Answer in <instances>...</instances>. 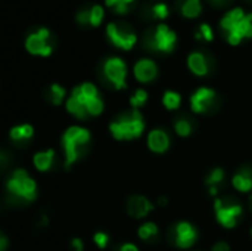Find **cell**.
I'll use <instances>...</instances> for the list:
<instances>
[{"label": "cell", "mask_w": 252, "mask_h": 251, "mask_svg": "<svg viewBox=\"0 0 252 251\" xmlns=\"http://www.w3.org/2000/svg\"><path fill=\"white\" fill-rule=\"evenodd\" d=\"M216 92L210 87H199L190 96V108L196 114L210 112L216 105Z\"/></svg>", "instance_id": "ba28073f"}, {"label": "cell", "mask_w": 252, "mask_h": 251, "mask_svg": "<svg viewBox=\"0 0 252 251\" xmlns=\"http://www.w3.org/2000/svg\"><path fill=\"white\" fill-rule=\"evenodd\" d=\"M71 246H72V249L75 251H83V241L80 238H74Z\"/></svg>", "instance_id": "e575fe53"}, {"label": "cell", "mask_w": 252, "mask_h": 251, "mask_svg": "<svg viewBox=\"0 0 252 251\" xmlns=\"http://www.w3.org/2000/svg\"><path fill=\"white\" fill-rule=\"evenodd\" d=\"M214 210H216V216H217L219 223L227 229L235 228L238 225L242 213H244L242 206L230 197L217 198L214 203Z\"/></svg>", "instance_id": "277c9868"}, {"label": "cell", "mask_w": 252, "mask_h": 251, "mask_svg": "<svg viewBox=\"0 0 252 251\" xmlns=\"http://www.w3.org/2000/svg\"><path fill=\"white\" fill-rule=\"evenodd\" d=\"M103 7L99 6V4H94L92 9H90V25L93 27H99L103 21Z\"/></svg>", "instance_id": "f1b7e54d"}, {"label": "cell", "mask_w": 252, "mask_h": 251, "mask_svg": "<svg viewBox=\"0 0 252 251\" xmlns=\"http://www.w3.org/2000/svg\"><path fill=\"white\" fill-rule=\"evenodd\" d=\"M245 16H247V13L244 12L242 7H235V9H232L230 12H227V13L221 18L220 27H221L226 33H229V31H232V30H233Z\"/></svg>", "instance_id": "e0dca14e"}, {"label": "cell", "mask_w": 252, "mask_h": 251, "mask_svg": "<svg viewBox=\"0 0 252 251\" xmlns=\"http://www.w3.org/2000/svg\"><path fill=\"white\" fill-rule=\"evenodd\" d=\"M55 161V151L53 149H46L40 151L32 157V164L38 172H47L52 169Z\"/></svg>", "instance_id": "ac0fdd59"}, {"label": "cell", "mask_w": 252, "mask_h": 251, "mask_svg": "<svg viewBox=\"0 0 252 251\" xmlns=\"http://www.w3.org/2000/svg\"><path fill=\"white\" fill-rule=\"evenodd\" d=\"M152 210H154V204L146 197L142 195H133L127 203V213L134 219L146 217L148 213Z\"/></svg>", "instance_id": "7c38bea8"}, {"label": "cell", "mask_w": 252, "mask_h": 251, "mask_svg": "<svg viewBox=\"0 0 252 251\" xmlns=\"http://www.w3.org/2000/svg\"><path fill=\"white\" fill-rule=\"evenodd\" d=\"M162 104L167 109L170 111H174L180 107L182 104V96L177 93V92H173V90H167L162 96Z\"/></svg>", "instance_id": "603a6c76"}, {"label": "cell", "mask_w": 252, "mask_h": 251, "mask_svg": "<svg viewBox=\"0 0 252 251\" xmlns=\"http://www.w3.org/2000/svg\"><path fill=\"white\" fill-rule=\"evenodd\" d=\"M137 235L142 241H149L158 235V226L154 222H146L137 229Z\"/></svg>", "instance_id": "7402d4cb"}, {"label": "cell", "mask_w": 252, "mask_h": 251, "mask_svg": "<svg viewBox=\"0 0 252 251\" xmlns=\"http://www.w3.org/2000/svg\"><path fill=\"white\" fill-rule=\"evenodd\" d=\"M86 109H87L89 117H97V115H100L102 111H103V101H102V98L97 96V98L90 99L86 104Z\"/></svg>", "instance_id": "484cf974"}, {"label": "cell", "mask_w": 252, "mask_h": 251, "mask_svg": "<svg viewBox=\"0 0 252 251\" xmlns=\"http://www.w3.org/2000/svg\"><path fill=\"white\" fill-rule=\"evenodd\" d=\"M123 1H124V3H126V4H130V3H133V1H134V0H123Z\"/></svg>", "instance_id": "ab89813d"}, {"label": "cell", "mask_w": 252, "mask_h": 251, "mask_svg": "<svg viewBox=\"0 0 252 251\" xmlns=\"http://www.w3.org/2000/svg\"><path fill=\"white\" fill-rule=\"evenodd\" d=\"M148 101V92L143 89H137L134 92V95L130 98V104L133 107V109H139L140 107H143Z\"/></svg>", "instance_id": "83f0119b"}, {"label": "cell", "mask_w": 252, "mask_h": 251, "mask_svg": "<svg viewBox=\"0 0 252 251\" xmlns=\"http://www.w3.org/2000/svg\"><path fill=\"white\" fill-rule=\"evenodd\" d=\"M251 201H252V197H251Z\"/></svg>", "instance_id": "b9f144b4"}, {"label": "cell", "mask_w": 252, "mask_h": 251, "mask_svg": "<svg viewBox=\"0 0 252 251\" xmlns=\"http://www.w3.org/2000/svg\"><path fill=\"white\" fill-rule=\"evenodd\" d=\"M65 95H66V92L62 86H59V84L50 86V102L53 105H61L65 99Z\"/></svg>", "instance_id": "4316f807"}, {"label": "cell", "mask_w": 252, "mask_h": 251, "mask_svg": "<svg viewBox=\"0 0 252 251\" xmlns=\"http://www.w3.org/2000/svg\"><path fill=\"white\" fill-rule=\"evenodd\" d=\"M134 77L140 83H151L158 75V67L152 59H140L134 64L133 68Z\"/></svg>", "instance_id": "8fae6325"}, {"label": "cell", "mask_w": 252, "mask_h": 251, "mask_svg": "<svg viewBox=\"0 0 252 251\" xmlns=\"http://www.w3.org/2000/svg\"><path fill=\"white\" fill-rule=\"evenodd\" d=\"M201 10V0H186L182 6V13L186 18H198Z\"/></svg>", "instance_id": "44dd1931"}, {"label": "cell", "mask_w": 252, "mask_h": 251, "mask_svg": "<svg viewBox=\"0 0 252 251\" xmlns=\"http://www.w3.org/2000/svg\"><path fill=\"white\" fill-rule=\"evenodd\" d=\"M211 251H230V247H229V244H226V243H217Z\"/></svg>", "instance_id": "836d02e7"}, {"label": "cell", "mask_w": 252, "mask_h": 251, "mask_svg": "<svg viewBox=\"0 0 252 251\" xmlns=\"http://www.w3.org/2000/svg\"><path fill=\"white\" fill-rule=\"evenodd\" d=\"M198 240L196 228L189 222H179L173 229V241L179 249H190Z\"/></svg>", "instance_id": "9c48e42d"}, {"label": "cell", "mask_w": 252, "mask_h": 251, "mask_svg": "<svg viewBox=\"0 0 252 251\" xmlns=\"http://www.w3.org/2000/svg\"><path fill=\"white\" fill-rule=\"evenodd\" d=\"M49 30L47 28H38L35 33H31L27 40H25V49L31 53V55H37V56H50L52 53V46L47 43L49 40Z\"/></svg>", "instance_id": "8992f818"}, {"label": "cell", "mask_w": 252, "mask_h": 251, "mask_svg": "<svg viewBox=\"0 0 252 251\" xmlns=\"http://www.w3.org/2000/svg\"><path fill=\"white\" fill-rule=\"evenodd\" d=\"M251 235H252V229H251Z\"/></svg>", "instance_id": "60d3db41"}, {"label": "cell", "mask_w": 252, "mask_h": 251, "mask_svg": "<svg viewBox=\"0 0 252 251\" xmlns=\"http://www.w3.org/2000/svg\"><path fill=\"white\" fill-rule=\"evenodd\" d=\"M34 135V129L31 124H19V126H15L10 129L9 132V136L12 141L15 142H22V141H28L31 139Z\"/></svg>", "instance_id": "ffe728a7"}, {"label": "cell", "mask_w": 252, "mask_h": 251, "mask_svg": "<svg viewBox=\"0 0 252 251\" xmlns=\"http://www.w3.org/2000/svg\"><path fill=\"white\" fill-rule=\"evenodd\" d=\"M192 130H193V127H192V123H190L189 118H179V120H176V123H174V132L179 136L188 138L192 133Z\"/></svg>", "instance_id": "cb8c5ba5"}, {"label": "cell", "mask_w": 252, "mask_h": 251, "mask_svg": "<svg viewBox=\"0 0 252 251\" xmlns=\"http://www.w3.org/2000/svg\"><path fill=\"white\" fill-rule=\"evenodd\" d=\"M109 132L117 141H133L142 136L145 132L143 115L139 109H133L130 114H126L109 124Z\"/></svg>", "instance_id": "7a4b0ae2"}, {"label": "cell", "mask_w": 252, "mask_h": 251, "mask_svg": "<svg viewBox=\"0 0 252 251\" xmlns=\"http://www.w3.org/2000/svg\"><path fill=\"white\" fill-rule=\"evenodd\" d=\"M93 241L96 243V246H97L100 250H103V249H106V246H108V243H109V237H108V234H105V232H96L94 237H93Z\"/></svg>", "instance_id": "4dcf8cb0"}, {"label": "cell", "mask_w": 252, "mask_h": 251, "mask_svg": "<svg viewBox=\"0 0 252 251\" xmlns=\"http://www.w3.org/2000/svg\"><path fill=\"white\" fill-rule=\"evenodd\" d=\"M7 246H9V241H7V238L1 234V235H0V251L7 250Z\"/></svg>", "instance_id": "d590c367"}, {"label": "cell", "mask_w": 252, "mask_h": 251, "mask_svg": "<svg viewBox=\"0 0 252 251\" xmlns=\"http://www.w3.org/2000/svg\"><path fill=\"white\" fill-rule=\"evenodd\" d=\"M224 180V172H223V169H220V167H217V169H214L213 172H210V175L207 176V185L210 186V189L211 188H216V189H219V186L221 185V182Z\"/></svg>", "instance_id": "d4e9b609"}, {"label": "cell", "mask_w": 252, "mask_h": 251, "mask_svg": "<svg viewBox=\"0 0 252 251\" xmlns=\"http://www.w3.org/2000/svg\"><path fill=\"white\" fill-rule=\"evenodd\" d=\"M188 67H189V70L195 75H199V77L207 75L208 71H210L208 59L201 52H193V53L189 55V58H188Z\"/></svg>", "instance_id": "9a60e30c"}, {"label": "cell", "mask_w": 252, "mask_h": 251, "mask_svg": "<svg viewBox=\"0 0 252 251\" xmlns=\"http://www.w3.org/2000/svg\"><path fill=\"white\" fill-rule=\"evenodd\" d=\"M159 204H161V206H164V204H167V200H164V198H161V200H159Z\"/></svg>", "instance_id": "f35d334b"}, {"label": "cell", "mask_w": 252, "mask_h": 251, "mask_svg": "<svg viewBox=\"0 0 252 251\" xmlns=\"http://www.w3.org/2000/svg\"><path fill=\"white\" fill-rule=\"evenodd\" d=\"M65 108H66V111H68L69 114H72V115H74L75 118H78V120H86V118L89 117L84 104L80 102V101H78L75 96H72V95L66 99Z\"/></svg>", "instance_id": "d6986e66"}, {"label": "cell", "mask_w": 252, "mask_h": 251, "mask_svg": "<svg viewBox=\"0 0 252 251\" xmlns=\"http://www.w3.org/2000/svg\"><path fill=\"white\" fill-rule=\"evenodd\" d=\"M148 146L155 154H164L170 148V136L162 129H154L148 135Z\"/></svg>", "instance_id": "5bb4252c"}, {"label": "cell", "mask_w": 252, "mask_h": 251, "mask_svg": "<svg viewBox=\"0 0 252 251\" xmlns=\"http://www.w3.org/2000/svg\"><path fill=\"white\" fill-rule=\"evenodd\" d=\"M120 251H139V249H137L134 244L127 243V244H123V246L120 247Z\"/></svg>", "instance_id": "8d00e7d4"}, {"label": "cell", "mask_w": 252, "mask_h": 251, "mask_svg": "<svg viewBox=\"0 0 252 251\" xmlns=\"http://www.w3.org/2000/svg\"><path fill=\"white\" fill-rule=\"evenodd\" d=\"M199 33H201V36H202L207 41H211V40L214 38V33H213V30H211V27H210L208 24H202V25L199 27Z\"/></svg>", "instance_id": "1f68e13d"}, {"label": "cell", "mask_w": 252, "mask_h": 251, "mask_svg": "<svg viewBox=\"0 0 252 251\" xmlns=\"http://www.w3.org/2000/svg\"><path fill=\"white\" fill-rule=\"evenodd\" d=\"M106 34L111 40V43L123 50H130L137 43V36L134 33H126L120 30L115 24H108Z\"/></svg>", "instance_id": "30bf717a"}, {"label": "cell", "mask_w": 252, "mask_h": 251, "mask_svg": "<svg viewBox=\"0 0 252 251\" xmlns=\"http://www.w3.org/2000/svg\"><path fill=\"white\" fill-rule=\"evenodd\" d=\"M103 74L108 78V81L114 86V89L123 90L127 87V65L121 58L112 56L106 59V62L103 64Z\"/></svg>", "instance_id": "5b68a950"}, {"label": "cell", "mask_w": 252, "mask_h": 251, "mask_svg": "<svg viewBox=\"0 0 252 251\" xmlns=\"http://www.w3.org/2000/svg\"><path fill=\"white\" fill-rule=\"evenodd\" d=\"M247 37H252V12L247 15L232 31L227 33V41L232 46H238Z\"/></svg>", "instance_id": "4fadbf2b"}, {"label": "cell", "mask_w": 252, "mask_h": 251, "mask_svg": "<svg viewBox=\"0 0 252 251\" xmlns=\"http://www.w3.org/2000/svg\"><path fill=\"white\" fill-rule=\"evenodd\" d=\"M6 189L13 198L25 203L34 201L37 197V185L34 179L22 169H16L10 175L6 182Z\"/></svg>", "instance_id": "3957f363"}, {"label": "cell", "mask_w": 252, "mask_h": 251, "mask_svg": "<svg viewBox=\"0 0 252 251\" xmlns=\"http://www.w3.org/2000/svg\"><path fill=\"white\" fill-rule=\"evenodd\" d=\"M152 12L158 19H165L168 16V6L165 3H157L152 7Z\"/></svg>", "instance_id": "f546056e"}, {"label": "cell", "mask_w": 252, "mask_h": 251, "mask_svg": "<svg viewBox=\"0 0 252 251\" xmlns=\"http://www.w3.org/2000/svg\"><path fill=\"white\" fill-rule=\"evenodd\" d=\"M77 21L80 24H90V10H81L77 15Z\"/></svg>", "instance_id": "d6a6232c"}, {"label": "cell", "mask_w": 252, "mask_h": 251, "mask_svg": "<svg viewBox=\"0 0 252 251\" xmlns=\"http://www.w3.org/2000/svg\"><path fill=\"white\" fill-rule=\"evenodd\" d=\"M92 135L87 129L81 126H71L62 135V145L65 151V167H71L78 158L83 157Z\"/></svg>", "instance_id": "6da1fadb"}, {"label": "cell", "mask_w": 252, "mask_h": 251, "mask_svg": "<svg viewBox=\"0 0 252 251\" xmlns=\"http://www.w3.org/2000/svg\"><path fill=\"white\" fill-rule=\"evenodd\" d=\"M123 0H105V3H106V6H109V7H114L115 4H118V3H121Z\"/></svg>", "instance_id": "74e56055"}, {"label": "cell", "mask_w": 252, "mask_h": 251, "mask_svg": "<svg viewBox=\"0 0 252 251\" xmlns=\"http://www.w3.org/2000/svg\"><path fill=\"white\" fill-rule=\"evenodd\" d=\"M232 185L239 192H251L252 191V169H241L232 179Z\"/></svg>", "instance_id": "2e32d148"}, {"label": "cell", "mask_w": 252, "mask_h": 251, "mask_svg": "<svg viewBox=\"0 0 252 251\" xmlns=\"http://www.w3.org/2000/svg\"><path fill=\"white\" fill-rule=\"evenodd\" d=\"M176 40H177L176 33L168 25L159 24L155 30V36H154L151 47L158 52H162V53H170V52H173V49L176 46Z\"/></svg>", "instance_id": "52a82bcc"}]
</instances>
